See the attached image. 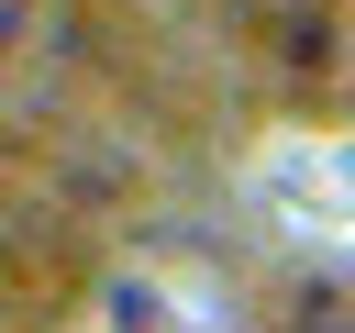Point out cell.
<instances>
[{
  "mask_svg": "<svg viewBox=\"0 0 355 333\" xmlns=\"http://www.w3.org/2000/svg\"><path fill=\"white\" fill-rule=\"evenodd\" d=\"M22 33H33V0H0V56H11Z\"/></svg>",
  "mask_w": 355,
  "mask_h": 333,
  "instance_id": "6da1fadb",
  "label": "cell"
}]
</instances>
